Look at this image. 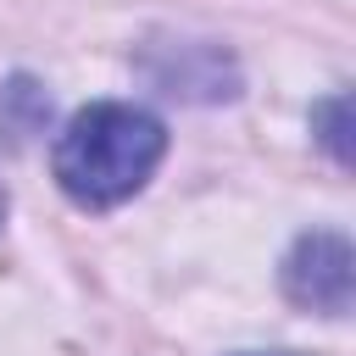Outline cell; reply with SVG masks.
<instances>
[{"mask_svg":"<svg viewBox=\"0 0 356 356\" xmlns=\"http://www.w3.org/2000/svg\"><path fill=\"white\" fill-rule=\"evenodd\" d=\"M167 150V134L150 111L139 106H117V100H100V106H83L61 139H56V184L78 200V206H122L128 195L145 189V178L156 172Z\"/></svg>","mask_w":356,"mask_h":356,"instance_id":"6da1fadb","label":"cell"},{"mask_svg":"<svg viewBox=\"0 0 356 356\" xmlns=\"http://www.w3.org/2000/svg\"><path fill=\"white\" fill-rule=\"evenodd\" d=\"M284 295L306 312H350V245L339 234H306L284 261Z\"/></svg>","mask_w":356,"mask_h":356,"instance_id":"7a4b0ae2","label":"cell"},{"mask_svg":"<svg viewBox=\"0 0 356 356\" xmlns=\"http://www.w3.org/2000/svg\"><path fill=\"white\" fill-rule=\"evenodd\" d=\"M0 211H6V195H0Z\"/></svg>","mask_w":356,"mask_h":356,"instance_id":"3957f363","label":"cell"},{"mask_svg":"<svg viewBox=\"0 0 356 356\" xmlns=\"http://www.w3.org/2000/svg\"><path fill=\"white\" fill-rule=\"evenodd\" d=\"M245 356H256V350H245Z\"/></svg>","mask_w":356,"mask_h":356,"instance_id":"277c9868","label":"cell"}]
</instances>
